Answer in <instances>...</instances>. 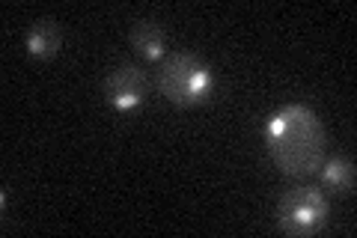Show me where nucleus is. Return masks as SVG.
I'll list each match as a JSON object with an SVG mask.
<instances>
[{"label": "nucleus", "mask_w": 357, "mask_h": 238, "mask_svg": "<svg viewBox=\"0 0 357 238\" xmlns=\"http://www.w3.org/2000/svg\"><path fill=\"white\" fill-rule=\"evenodd\" d=\"M265 146L286 176H312L325 161V126L307 105H286L265 122Z\"/></svg>", "instance_id": "f257e3e1"}, {"label": "nucleus", "mask_w": 357, "mask_h": 238, "mask_svg": "<svg viewBox=\"0 0 357 238\" xmlns=\"http://www.w3.org/2000/svg\"><path fill=\"white\" fill-rule=\"evenodd\" d=\"M155 87H158L161 98L170 101L173 107H199L215 96L218 75L206 60H199L197 54L178 51L161 63Z\"/></svg>", "instance_id": "f03ea898"}, {"label": "nucleus", "mask_w": 357, "mask_h": 238, "mask_svg": "<svg viewBox=\"0 0 357 238\" xmlns=\"http://www.w3.org/2000/svg\"><path fill=\"white\" fill-rule=\"evenodd\" d=\"M331 202L316 185H295L277 202V230L286 235H316L328 223Z\"/></svg>", "instance_id": "7ed1b4c3"}, {"label": "nucleus", "mask_w": 357, "mask_h": 238, "mask_svg": "<svg viewBox=\"0 0 357 238\" xmlns=\"http://www.w3.org/2000/svg\"><path fill=\"white\" fill-rule=\"evenodd\" d=\"M149 96V77L140 66L119 63L114 72L105 77V98L116 113H137L146 105Z\"/></svg>", "instance_id": "20e7f679"}, {"label": "nucleus", "mask_w": 357, "mask_h": 238, "mask_svg": "<svg viewBox=\"0 0 357 238\" xmlns=\"http://www.w3.org/2000/svg\"><path fill=\"white\" fill-rule=\"evenodd\" d=\"M128 42L131 48L137 51L143 60H161L164 51H167V33L161 30V24L155 18H137L128 30Z\"/></svg>", "instance_id": "39448f33"}, {"label": "nucleus", "mask_w": 357, "mask_h": 238, "mask_svg": "<svg viewBox=\"0 0 357 238\" xmlns=\"http://www.w3.org/2000/svg\"><path fill=\"white\" fill-rule=\"evenodd\" d=\"M319 176H321V185L333 194H354V185H357V176H354V164L342 155H331L321 161L319 167Z\"/></svg>", "instance_id": "423d86ee"}, {"label": "nucleus", "mask_w": 357, "mask_h": 238, "mask_svg": "<svg viewBox=\"0 0 357 238\" xmlns=\"http://www.w3.org/2000/svg\"><path fill=\"white\" fill-rule=\"evenodd\" d=\"M63 48V33L60 27L54 24V21H36V24L30 27L27 33V54L36 57V60H51V57H57Z\"/></svg>", "instance_id": "0eeeda50"}]
</instances>
